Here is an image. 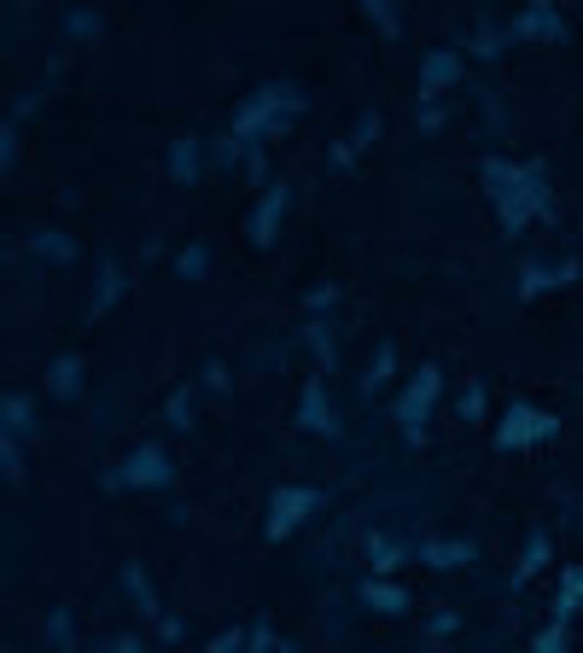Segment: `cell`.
Here are the masks:
<instances>
[{"label":"cell","instance_id":"obj_1","mask_svg":"<svg viewBox=\"0 0 583 653\" xmlns=\"http://www.w3.org/2000/svg\"><path fill=\"white\" fill-rule=\"evenodd\" d=\"M484 187H490V205H497L508 234H520V228H531L536 216L554 211V193H549V170L543 164H508V157H484Z\"/></svg>","mask_w":583,"mask_h":653},{"label":"cell","instance_id":"obj_2","mask_svg":"<svg viewBox=\"0 0 583 653\" xmlns=\"http://www.w3.org/2000/svg\"><path fill=\"white\" fill-rule=\"evenodd\" d=\"M304 111V94L292 82H263L252 100H239L234 111V141H275V134H286V123Z\"/></svg>","mask_w":583,"mask_h":653},{"label":"cell","instance_id":"obj_3","mask_svg":"<svg viewBox=\"0 0 583 653\" xmlns=\"http://www.w3.org/2000/svg\"><path fill=\"white\" fill-rule=\"evenodd\" d=\"M438 391H443V374H438L432 363L415 368V374H409V386H402V397H397V426H402V443H409V449L426 443V420H432Z\"/></svg>","mask_w":583,"mask_h":653},{"label":"cell","instance_id":"obj_4","mask_svg":"<svg viewBox=\"0 0 583 653\" xmlns=\"http://www.w3.org/2000/svg\"><path fill=\"white\" fill-rule=\"evenodd\" d=\"M554 438H560V415L536 409V402H513V409L502 415V426H497V449H502V456L531 449V443H554Z\"/></svg>","mask_w":583,"mask_h":653},{"label":"cell","instance_id":"obj_5","mask_svg":"<svg viewBox=\"0 0 583 653\" xmlns=\"http://www.w3.org/2000/svg\"><path fill=\"white\" fill-rule=\"evenodd\" d=\"M316 513H321V490H309V484H280L275 497H268L263 537H268V543H286V537L298 531L304 520H316Z\"/></svg>","mask_w":583,"mask_h":653},{"label":"cell","instance_id":"obj_6","mask_svg":"<svg viewBox=\"0 0 583 653\" xmlns=\"http://www.w3.org/2000/svg\"><path fill=\"white\" fill-rule=\"evenodd\" d=\"M117 484H129V490H158V484H170V456H164V443L129 449L123 467H117Z\"/></svg>","mask_w":583,"mask_h":653},{"label":"cell","instance_id":"obj_7","mask_svg":"<svg viewBox=\"0 0 583 653\" xmlns=\"http://www.w3.org/2000/svg\"><path fill=\"white\" fill-rule=\"evenodd\" d=\"M508 41H566V18H560L549 0H531V7H520V18L502 30Z\"/></svg>","mask_w":583,"mask_h":653},{"label":"cell","instance_id":"obj_8","mask_svg":"<svg viewBox=\"0 0 583 653\" xmlns=\"http://www.w3.org/2000/svg\"><path fill=\"white\" fill-rule=\"evenodd\" d=\"M298 426L316 438H339V415H333V397H327V379H309L304 402H298Z\"/></svg>","mask_w":583,"mask_h":653},{"label":"cell","instance_id":"obj_9","mask_svg":"<svg viewBox=\"0 0 583 653\" xmlns=\"http://www.w3.org/2000/svg\"><path fill=\"white\" fill-rule=\"evenodd\" d=\"M456 82H461V53L456 48H438V53L420 59V105H432L443 88H456Z\"/></svg>","mask_w":583,"mask_h":653},{"label":"cell","instance_id":"obj_10","mask_svg":"<svg viewBox=\"0 0 583 653\" xmlns=\"http://www.w3.org/2000/svg\"><path fill=\"white\" fill-rule=\"evenodd\" d=\"M286 205H292V187H280V182H275V187L263 193V205L252 211V239H257V245H275V239H280Z\"/></svg>","mask_w":583,"mask_h":653},{"label":"cell","instance_id":"obj_11","mask_svg":"<svg viewBox=\"0 0 583 653\" xmlns=\"http://www.w3.org/2000/svg\"><path fill=\"white\" fill-rule=\"evenodd\" d=\"M566 280H577V257H566V263H525L520 268V298H543V292L566 286Z\"/></svg>","mask_w":583,"mask_h":653},{"label":"cell","instance_id":"obj_12","mask_svg":"<svg viewBox=\"0 0 583 653\" xmlns=\"http://www.w3.org/2000/svg\"><path fill=\"white\" fill-rule=\"evenodd\" d=\"M473 554H479V549L461 543V537H426V543H420V560H426V567H438V572H456V567H467Z\"/></svg>","mask_w":583,"mask_h":653},{"label":"cell","instance_id":"obj_13","mask_svg":"<svg viewBox=\"0 0 583 653\" xmlns=\"http://www.w3.org/2000/svg\"><path fill=\"white\" fill-rule=\"evenodd\" d=\"M362 601L374 606V613H409V590L391 578H362Z\"/></svg>","mask_w":583,"mask_h":653},{"label":"cell","instance_id":"obj_14","mask_svg":"<svg viewBox=\"0 0 583 653\" xmlns=\"http://www.w3.org/2000/svg\"><path fill=\"white\" fill-rule=\"evenodd\" d=\"M0 420H7V438H30L35 432V397L30 391H7V402H0Z\"/></svg>","mask_w":583,"mask_h":653},{"label":"cell","instance_id":"obj_15","mask_svg":"<svg viewBox=\"0 0 583 653\" xmlns=\"http://www.w3.org/2000/svg\"><path fill=\"white\" fill-rule=\"evenodd\" d=\"M554 560V543H549V531H531L525 537V554H520V567H513V583H531L536 572H543Z\"/></svg>","mask_w":583,"mask_h":653},{"label":"cell","instance_id":"obj_16","mask_svg":"<svg viewBox=\"0 0 583 653\" xmlns=\"http://www.w3.org/2000/svg\"><path fill=\"white\" fill-rule=\"evenodd\" d=\"M117 298H123V268H117V257H100V286H94V304H88V315H105Z\"/></svg>","mask_w":583,"mask_h":653},{"label":"cell","instance_id":"obj_17","mask_svg":"<svg viewBox=\"0 0 583 653\" xmlns=\"http://www.w3.org/2000/svg\"><path fill=\"white\" fill-rule=\"evenodd\" d=\"M583 606V567L560 572V595H554V624H572V613Z\"/></svg>","mask_w":583,"mask_h":653},{"label":"cell","instance_id":"obj_18","mask_svg":"<svg viewBox=\"0 0 583 653\" xmlns=\"http://www.w3.org/2000/svg\"><path fill=\"white\" fill-rule=\"evenodd\" d=\"M198 152H205V146H198L193 134H182V141L170 146V175H175V182H182V187H187V182H198V164H205V157H198Z\"/></svg>","mask_w":583,"mask_h":653},{"label":"cell","instance_id":"obj_19","mask_svg":"<svg viewBox=\"0 0 583 653\" xmlns=\"http://www.w3.org/2000/svg\"><path fill=\"white\" fill-rule=\"evenodd\" d=\"M123 590H129V601L141 606L146 619H164V613H158V595H152V578H146V567H134V560H129V567H123Z\"/></svg>","mask_w":583,"mask_h":653},{"label":"cell","instance_id":"obj_20","mask_svg":"<svg viewBox=\"0 0 583 653\" xmlns=\"http://www.w3.org/2000/svg\"><path fill=\"white\" fill-rule=\"evenodd\" d=\"M402 554H409V549H402L397 537H386V531H374V537H368V560H374V578L397 572V567H402Z\"/></svg>","mask_w":583,"mask_h":653},{"label":"cell","instance_id":"obj_21","mask_svg":"<svg viewBox=\"0 0 583 653\" xmlns=\"http://www.w3.org/2000/svg\"><path fill=\"white\" fill-rule=\"evenodd\" d=\"M48 391L53 397H76L82 391V356H59V363L48 368Z\"/></svg>","mask_w":583,"mask_h":653},{"label":"cell","instance_id":"obj_22","mask_svg":"<svg viewBox=\"0 0 583 653\" xmlns=\"http://www.w3.org/2000/svg\"><path fill=\"white\" fill-rule=\"evenodd\" d=\"M30 252H35V257H53V263H71V257H76V245H71V234L48 228V234H35V239H30Z\"/></svg>","mask_w":583,"mask_h":653},{"label":"cell","instance_id":"obj_23","mask_svg":"<svg viewBox=\"0 0 583 653\" xmlns=\"http://www.w3.org/2000/svg\"><path fill=\"white\" fill-rule=\"evenodd\" d=\"M397 374V345L386 339V345H379L374 350V368H368V379H362V391H386V379Z\"/></svg>","mask_w":583,"mask_h":653},{"label":"cell","instance_id":"obj_24","mask_svg":"<svg viewBox=\"0 0 583 653\" xmlns=\"http://www.w3.org/2000/svg\"><path fill=\"white\" fill-rule=\"evenodd\" d=\"M309 345H316V363H321V374H333V363H339V345H333V327L321 322H309Z\"/></svg>","mask_w":583,"mask_h":653},{"label":"cell","instance_id":"obj_25","mask_svg":"<svg viewBox=\"0 0 583 653\" xmlns=\"http://www.w3.org/2000/svg\"><path fill=\"white\" fill-rule=\"evenodd\" d=\"M205 268H211V252H205V245H187V252L175 257V275H182V280H205Z\"/></svg>","mask_w":583,"mask_h":653},{"label":"cell","instance_id":"obj_26","mask_svg":"<svg viewBox=\"0 0 583 653\" xmlns=\"http://www.w3.org/2000/svg\"><path fill=\"white\" fill-rule=\"evenodd\" d=\"M0 467H7L12 484L24 479V438H7V432H0Z\"/></svg>","mask_w":583,"mask_h":653},{"label":"cell","instance_id":"obj_27","mask_svg":"<svg viewBox=\"0 0 583 653\" xmlns=\"http://www.w3.org/2000/svg\"><path fill=\"white\" fill-rule=\"evenodd\" d=\"M164 415H170V426H193V391H187V386H182V391H170Z\"/></svg>","mask_w":583,"mask_h":653},{"label":"cell","instance_id":"obj_28","mask_svg":"<svg viewBox=\"0 0 583 653\" xmlns=\"http://www.w3.org/2000/svg\"><path fill=\"white\" fill-rule=\"evenodd\" d=\"M268 647L280 653V636H275L268 624H252V630H245V653H268Z\"/></svg>","mask_w":583,"mask_h":653},{"label":"cell","instance_id":"obj_29","mask_svg":"<svg viewBox=\"0 0 583 653\" xmlns=\"http://www.w3.org/2000/svg\"><path fill=\"white\" fill-rule=\"evenodd\" d=\"M461 415H467V420H479V415H484V379H467V391H461Z\"/></svg>","mask_w":583,"mask_h":653},{"label":"cell","instance_id":"obj_30","mask_svg":"<svg viewBox=\"0 0 583 653\" xmlns=\"http://www.w3.org/2000/svg\"><path fill=\"white\" fill-rule=\"evenodd\" d=\"M362 12H368V18H374V24L386 30V35H397V7H391V0H368Z\"/></svg>","mask_w":583,"mask_h":653},{"label":"cell","instance_id":"obj_31","mask_svg":"<svg viewBox=\"0 0 583 653\" xmlns=\"http://www.w3.org/2000/svg\"><path fill=\"white\" fill-rule=\"evenodd\" d=\"M64 30H71V35H100V12H64Z\"/></svg>","mask_w":583,"mask_h":653},{"label":"cell","instance_id":"obj_32","mask_svg":"<svg viewBox=\"0 0 583 653\" xmlns=\"http://www.w3.org/2000/svg\"><path fill=\"white\" fill-rule=\"evenodd\" d=\"M531 653H566V624H549L543 636L531 642Z\"/></svg>","mask_w":583,"mask_h":653},{"label":"cell","instance_id":"obj_33","mask_svg":"<svg viewBox=\"0 0 583 653\" xmlns=\"http://www.w3.org/2000/svg\"><path fill=\"white\" fill-rule=\"evenodd\" d=\"M379 134V111H362V118H356V129H350V146H368Z\"/></svg>","mask_w":583,"mask_h":653},{"label":"cell","instance_id":"obj_34","mask_svg":"<svg viewBox=\"0 0 583 653\" xmlns=\"http://www.w3.org/2000/svg\"><path fill=\"white\" fill-rule=\"evenodd\" d=\"M12 157H18V118H7V129H0V164L12 170Z\"/></svg>","mask_w":583,"mask_h":653},{"label":"cell","instance_id":"obj_35","mask_svg":"<svg viewBox=\"0 0 583 653\" xmlns=\"http://www.w3.org/2000/svg\"><path fill=\"white\" fill-rule=\"evenodd\" d=\"M205 653H245V630H222V636H216Z\"/></svg>","mask_w":583,"mask_h":653},{"label":"cell","instance_id":"obj_36","mask_svg":"<svg viewBox=\"0 0 583 653\" xmlns=\"http://www.w3.org/2000/svg\"><path fill=\"white\" fill-rule=\"evenodd\" d=\"M333 298H339V286H316V292H309V309H333Z\"/></svg>","mask_w":583,"mask_h":653},{"label":"cell","instance_id":"obj_37","mask_svg":"<svg viewBox=\"0 0 583 653\" xmlns=\"http://www.w3.org/2000/svg\"><path fill=\"white\" fill-rule=\"evenodd\" d=\"M205 386H211V391H228V368L211 363V368H205Z\"/></svg>","mask_w":583,"mask_h":653},{"label":"cell","instance_id":"obj_38","mask_svg":"<svg viewBox=\"0 0 583 653\" xmlns=\"http://www.w3.org/2000/svg\"><path fill=\"white\" fill-rule=\"evenodd\" d=\"M158 636L164 642H182V619H158Z\"/></svg>","mask_w":583,"mask_h":653},{"label":"cell","instance_id":"obj_39","mask_svg":"<svg viewBox=\"0 0 583 653\" xmlns=\"http://www.w3.org/2000/svg\"><path fill=\"white\" fill-rule=\"evenodd\" d=\"M456 624H461L456 613H432V630H438V636H450V630H456Z\"/></svg>","mask_w":583,"mask_h":653},{"label":"cell","instance_id":"obj_40","mask_svg":"<svg viewBox=\"0 0 583 653\" xmlns=\"http://www.w3.org/2000/svg\"><path fill=\"white\" fill-rule=\"evenodd\" d=\"M111 653H141V636H117V642H111Z\"/></svg>","mask_w":583,"mask_h":653}]
</instances>
